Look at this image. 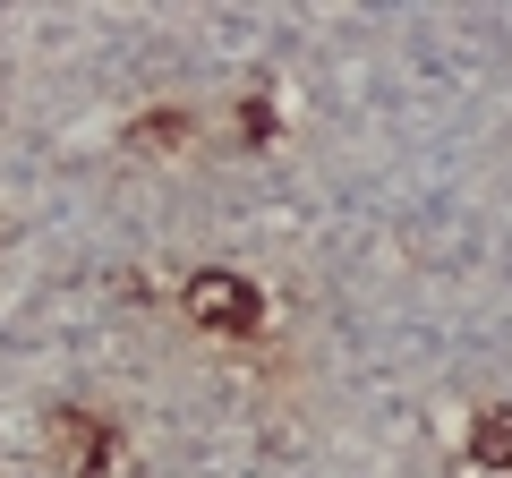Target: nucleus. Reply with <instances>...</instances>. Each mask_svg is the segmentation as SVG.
<instances>
[{
	"label": "nucleus",
	"instance_id": "1",
	"mask_svg": "<svg viewBox=\"0 0 512 478\" xmlns=\"http://www.w3.org/2000/svg\"><path fill=\"white\" fill-rule=\"evenodd\" d=\"M197 316H214V325H248V316H256V299L239 291L231 274H205V282H197Z\"/></svg>",
	"mask_w": 512,
	"mask_h": 478
}]
</instances>
